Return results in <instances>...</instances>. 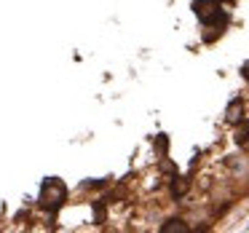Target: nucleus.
Listing matches in <instances>:
<instances>
[{"instance_id":"f257e3e1","label":"nucleus","mask_w":249,"mask_h":233,"mask_svg":"<svg viewBox=\"0 0 249 233\" xmlns=\"http://www.w3.org/2000/svg\"><path fill=\"white\" fill-rule=\"evenodd\" d=\"M193 11H196V17L206 24V30H214L212 38H209V43L220 38L222 30H225V24H228V17L222 14V8H220V0H196Z\"/></svg>"},{"instance_id":"f03ea898","label":"nucleus","mask_w":249,"mask_h":233,"mask_svg":"<svg viewBox=\"0 0 249 233\" xmlns=\"http://www.w3.org/2000/svg\"><path fill=\"white\" fill-rule=\"evenodd\" d=\"M65 198H67V188H65L62 179L49 177L43 185H40V206H43L49 215H54V212L65 204Z\"/></svg>"},{"instance_id":"7ed1b4c3","label":"nucleus","mask_w":249,"mask_h":233,"mask_svg":"<svg viewBox=\"0 0 249 233\" xmlns=\"http://www.w3.org/2000/svg\"><path fill=\"white\" fill-rule=\"evenodd\" d=\"M241 113H244V105H241V99H236V102H231V108H228V124H238L241 121Z\"/></svg>"},{"instance_id":"20e7f679","label":"nucleus","mask_w":249,"mask_h":233,"mask_svg":"<svg viewBox=\"0 0 249 233\" xmlns=\"http://www.w3.org/2000/svg\"><path fill=\"white\" fill-rule=\"evenodd\" d=\"M161 231L163 233H185V231H188V225H185L182 220H169V222H163V225H161Z\"/></svg>"},{"instance_id":"39448f33","label":"nucleus","mask_w":249,"mask_h":233,"mask_svg":"<svg viewBox=\"0 0 249 233\" xmlns=\"http://www.w3.org/2000/svg\"><path fill=\"white\" fill-rule=\"evenodd\" d=\"M236 142H238V145H247V142H249V121L238 126V131H236Z\"/></svg>"},{"instance_id":"423d86ee","label":"nucleus","mask_w":249,"mask_h":233,"mask_svg":"<svg viewBox=\"0 0 249 233\" xmlns=\"http://www.w3.org/2000/svg\"><path fill=\"white\" fill-rule=\"evenodd\" d=\"M188 179H179V182H174L172 185V193H174V198H182V196H185V190H188Z\"/></svg>"},{"instance_id":"0eeeda50","label":"nucleus","mask_w":249,"mask_h":233,"mask_svg":"<svg viewBox=\"0 0 249 233\" xmlns=\"http://www.w3.org/2000/svg\"><path fill=\"white\" fill-rule=\"evenodd\" d=\"M105 220V206H102V201H97L94 204V222H102Z\"/></svg>"},{"instance_id":"6e6552de","label":"nucleus","mask_w":249,"mask_h":233,"mask_svg":"<svg viewBox=\"0 0 249 233\" xmlns=\"http://www.w3.org/2000/svg\"><path fill=\"white\" fill-rule=\"evenodd\" d=\"M156 147H158V153H163V150H166V137H158V140H156Z\"/></svg>"},{"instance_id":"1a4fd4ad","label":"nucleus","mask_w":249,"mask_h":233,"mask_svg":"<svg viewBox=\"0 0 249 233\" xmlns=\"http://www.w3.org/2000/svg\"><path fill=\"white\" fill-rule=\"evenodd\" d=\"M220 3H225V0H220Z\"/></svg>"}]
</instances>
